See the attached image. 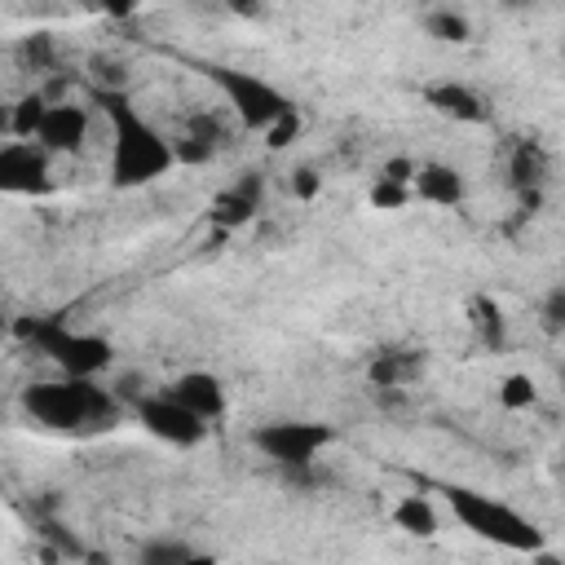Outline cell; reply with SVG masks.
Masks as SVG:
<instances>
[{
    "label": "cell",
    "mask_w": 565,
    "mask_h": 565,
    "mask_svg": "<svg viewBox=\"0 0 565 565\" xmlns=\"http://www.w3.org/2000/svg\"><path fill=\"white\" fill-rule=\"evenodd\" d=\"M93 106L102 110V119L110 128V163H106V177H110L115 190L154 185L159 177H168L177 168L172 137L159 132L141 115V106L132 102L128 88H93Z\"/></svg>",
    "instance_id": "1"
},
{
    "label": "cell",
    "mask_w": 565,
    "mask_h": 565,
    "mask_svg": "<svg viewBox=\"0 0 565 565\" xmlns=\"http://www.w3.org/2000/svg\"><path fill=\"white\" fill-rule=\"evenodd\" d=\"M22 415L49 433H66V437H93L119 424L124 402L115 397L110 384L102 380H35L22 388Z\"/></svg>",
    "instance_id": "2"
},
{
    "label": "cell",
    "mask_w": 565,
    "mask_h": 565,
    "mask_svg": "<svg viewBox=\"0 0 565 565\" xmlns=\"http://www.w3.org/2000/svg\"><path fill=\"white\" fill-rule=\"evenodd\" d=\"M13 335H18L31 353H40V358H44L57 375H66V380H102V375L110 371V362H115V344H110L106 335L79 331V327L62 322V318H49V313H40V318H18V322H13Z\"/></svg>",
    "instance_id": "3"
},
{
    "label": "cell",
    "mask_w": 565,
    "mask_h": 565,
    "mask_svg": "<svg viewBox=\"0 0 565 565\" xmlns=\"http://www.w3.org/2000/svg\"><path fill=\"white\" fill-rule=\"evenodd\" d=\"M446 508L450 516L481 543L499 547V552H516V556H539L547 547V534L539 530L534 516L516 512L512 503L477 490V486H450L446 490Z\"/></svg>",
    "instance_id": "4"
},
{
    "label": "cell",
    "mask_w": 565,
    "mask_h": 565,
    "mask_svg": "<svg viewBox=\"0 0 565 565\" xmlns=\"http://www.w3.org/2000/svg\"><path fill=\"white\" fill-rule=\"evenodd\" d=\"M203 79L225 97L230 119H234L238 128H247V132H269L274 124H282V119L296 110V102H291L278 84H269L265 75H256V71L225 66V62H207V66H203Z\"/></svg>",
    "instance_id": "5"
},
{
    "label": "cell",
    "mask_w": 565,
    "mask_h": 565,
    "mask_svg": "<svg viewBox=\"0 0 565 565\" xmlns=\"http://www.w3.org/2000/svg\"><path fill=\"white\" fill-rule=\"evenodd\" d=\"M335 441V428L322 419H265L252 428V446L282 472V477H313L318 455Z\"/></svg>",
    "instance_id": "6"
},
{
    "label": "cell",
    "mask_w": 565,
    "mask_h": 565,
    "mask_svg": "<svg viewBox=\"0 0 565 565\" xmlns=\"http://www.w3.org/2000/svg\"><path fill=\"white\" fill-rule=\"evenodd\" d=\"M132 415H137V424H141L154 441L177 446V450H194V446H203L207 433H212V424H203L194 411H185V406H181L177 397H168L163 388H154L150 397H141V402L132 406Z\"/></svg>",
    "instance_id": "7"
},
{
    "label": "cell",
    "mask_w": 565,
    "mask_h": 565,
    "mask_svg": "<svg viewBox=\"0 0 565 565\" xmlns=\"http://www.w3.org/2000/svg\"><path fill=\"white\" fill-rule=\"evenodd\" d=\"M0 190L4 194H49L53 190V154L40 141H4L0 146Z\"/></svg>",
    "instance_id": "8"
},
{
    "label": "cell",
    "mask_w": 565,
    "mask_h": 565,
    "mask_svg": "<svg viewBox=\"0 0 565 565\" xmlns=\"http://www.w3.org/2000/svg\"><path fill=\"white\" fill-rule=\"evenodd\" d=\"M234 128L238 124H230L221 110H190L185 115V124L177 128V137H172V150H177V163H212L230 141H234Z\"/></svg>",
    "instance_id": "9"
},
{
    "label": "cell",
    "mask_w": 565,
    "mask_h": 565,
    "mask_svg": "<svg viewBox=\"0 0 565 565\" xmlns=\"http://www.w3.org/2000/svg\"><path fill=\"white\" fill-rule=\"evenodd\" d=\"M88 132H93V110L84 102L57 97V102H49V115H44L35 141L57 159V154H84Z\"/></svg>",
    "instance_id": "10"
},
{
    "label": "cell",
    "mask_w": 565,
    "mask_h": 565,
    "mask_svg": "<svg viewBox=\"0 0 565 565\" xmlns=\"http://www.w3.org/2000/svg\"><path fill=\"white\" fill-rule=\"evenodd\" d=\"M547 181H552V154H547V146L534 141V137L512 141V150H508V185L516 190V199L525 207H539Z\"/></svg>",
    "instance_id": "11"
},
{
    "label": "cell",
    "mask_w": 565,
    "mask_h": 565,
    "mask_svg": "<svg viewBox=\"0 0 565 565\" xmlns=\"http://www.w3.org/2000/svg\"><path fill=\"white\" fill-rule=\"evenodd\" d=\"M260 203H265V172H243V177H234V181L207 203V221L230 234V230H243V225L260 212Z\"/></svg>",
    "instance_id": "12"
},
{
    "label": "cell",
    "mask_w": 565,
    "mask_h": 565,
    "mask_svg": "<svg viewBox=\"0 0 565 565\" xmlns=\"http://www.w3.org/2000/svg\"><path fill=\"white\" fill-rule=\"evenodd\" d=\"M168 397H177L185 411H194L203 424H216L225 411H230V393H225V380L212 375V371H181L177 380L163 384Z\"/></svg>",
    "instance_id": "13"
},
{
    "label": "cell",
    "mask_w": 565,
    "mask_h": 565,
    "mask_svg": "<svg viewBox=\"0 0 565 565\" xmlns=\"http://www.w3.org/2000/svg\"><path fill=\"white\" fill-rule=\"evenodd\" d=\"M424 106H428L433 115H441V119H450V124H468V128H477V124L490 119L486 97H481L472 84H463V79H437V84H428V88H424Z\"/></svg>",
    "instance_id": "14"
},
{
    "label": "cell",
    "mask_w": 565,
    "mask_h": 565,
    "mask_svg": "<svg viewBox=\"0 0 565 565\" xmlns=\"http://www.w3.org/2000/svg\"><path fill=\"white\" fill-rule=\"evenodd\" d=\"M411 194L419 203H433V207H459L468 199V177L446 159H428V163L415 168Z\"/></svg>",
    "instance_id": "15"
},
{
    "label": "cell",
    "mask_w": 565,
    "mask_h": 565,
    "mask_svg": "<svg viewBox=\"0 0 565 565\" xmlns=\"http://www.w3.org/2000/svg\"><path fill=\"white\" fill-rule=\"evenodd\" d=\"M419 371H424V353L415 349H380L366 362V380L375 393H402L406 384H415Z\"/></svg>",
    "instance_id": "16"
},
{
    "label": "cell",
    "mask_w": 565,
    "mask_h": 565,
    "mask_svg": "<svg viewBox=\"0 0 565 565\" xmlns=\"http://www.w3.org/2000/svg\"><path fill=\"white\" fill-rule=\"evenodd\" d=\"M388 516H393V525H397L402 534H411V539H437V534H441V512H437V503H433L428 494H402V499L388 508Z\"/></svg>",
    "instance_id": "17"
},
{
    "label": "cell",
    "mask_w": 565,
    "mask_h": 565,
    "mask_svg": "<svg viewBox=\"0 0 565 565\" xmlns=\"http://www.w3.org/2000/svg\"><path fill=\"white\" fill-rule=\"evenodd\" d=\"M419 26H424V35L437 40V44H468V40H472V22H468V13H459V9H428V13L419 18Z\"/></svg>",
    "instance_id": "18"
},
{
    "label": "cell",
    "mask_w": 565,
    "mask_h": 565,
    "mask_svg": "<svg viewBox=\"0 0 565 565\" xmlns=\"http://www.w3.org/2000/svg\"><path fill=\"white\" fill-rule=\"evenodd\" d=\"M472 331L486 349H503L508 344V318L499 309V300L490 296H472Z\"/></svg>",
    "instance_id": "19"
},
{
    "label": "cell",
    "mask_w": 565,
    "mask_h": 565,
    "mask_svg": "<svg viewBox=\"0 0 565 565\" xmlns=\"http://www.w3.org/2000/svg\"><path fill=\"white\" fill-rule=\"evenodd\" d=\"M185 556H194V547L177 534H154L137 547V565H181Z\"/></svg>",
    "instance_id": "20"
},
{
    "label": "cell",
    "mask_w": 565,
    "mask_h": 565,
    "mask_svg": "<svg viewBox=\"0 0 565 565\" xmlns=\"http://www.w3.org/2000/svg\"><path fill=\"white\" fill-rule=\"evenodd\" d=\"M534 402H539V384H534V375H525V371L503 375V384H499V406H508V411H525V406H534Z\"/></svg>",
    "instance_id": "21"
},
{
    "label": "cell",
    "mask_w": 565,
    "mask_h": 565,
    "mask_svg": "<svg viewBox=\"0 0 565 565\" xmlns=\"http://www.w3.org/2000/svg\"><path fill=\"white\" fill-rule=\"evenodd\" d=\"M18 57H22V66L26 71H53V62H57V44H53V35H26L22 44H18Z\"/></svg>",
    "instance_id": "22"
},
{
    "label": "cell",
    "mask_w": 565,
    "mask_h": 565,
    "mask_svg": "<svg viewBox=\"0 0 565 565\" xmlns=\"http://www.w3.org/2000/svg\"><path fill=\"white\" fill-rule=\"evenodd\" d=\"M415 194H411V185L406 181H393V177H375V185H371V207L375 212H397V207H406Z\"/></svg>",
    "instance_id": "23"
},
{
    "label": "cell",
    "mask_w": 565,
    "mask_h": 565,
    "mask_svg": "<svg viewBox=\"0 0 565 565\" xmlns=\"http://www.w3.org/2000/svg\"><path fill=\"white\" fill-rule=\"evenodd\" d=\"M539 318H543V331H552V335H561V331H565V287H556V291L543 300Z\"/></svg>",
    "instance_id": "24"
},
{
    "label": "cell",
    "mask_w": 565,
    "mask_h": 565,
    "mask_svg": "<svg viewBox=\"0 0 565 565\" xmlns=\"http://www.w3.org/2000/svg\"><path fill=\"white\" fill-rule=\"evenodd\" d=\"M296 132H300V110H291L282 124H274V128L265 132V146H269V150H282V146L296 141Z\"/></svg>",
    "instance_id": "25"
},
{
    "label": "cell",
    "mask_w": 565,
    "mask_h": 565,
    "mask_svg": "<svg viewBox=\"0 0 565 565\" xmlns=\"http://www.w3.org/2000/svg\"><path fill=\"white\" fill-rule=\"evenodd\" d=\"M318 185H322V181H318V172H313L309 163H300V168L291 172V190H296L300 199H313V194H318Z\"/></svg>",
    "instance_id": "26"
},
{
    "label": "cell",
    "mask_w": 565,
    "mask_h": 565,
    "mask_svg": "<svg viewBox=\"0 0 565 565\" xmlns=\"http://www.w3.org/2000/svg\"><path fill=\"white\" fill-rule=\"evenodd\" d=\"M181 565H216V556H207V552H194V556H185Z\"/></svg>",
    "instance_id": "27"
}]
</instances>
